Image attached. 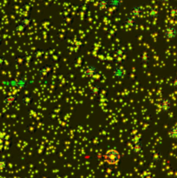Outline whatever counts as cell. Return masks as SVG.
Masks as SVG:
<instances>
[{
    "label": "cell",
    "instance_id": "cell-1",
    "mask_svg": "<svg viewBox=\"0 0 177 178\" xmlns=\"http://www.w3.org/2000/svg\"><path fill=\"white\" fill-rule=\"evenodd\" d=\"M29 80L24 77H21L19 78H15L12 80H9V81H5L4 82V85L7 87H11V88H15L18 91H23L24 89H26L28 87Z\"/></svg>",
    "mask_w": 177,
    "mask_h": 178
},
{
    "label": "cell",
    "instance_id": "cell-2",
    "mask_svg": "<svg viewBox=\"0 0 177 178\" xmlns=\"http://www.w3.org/2000/svg\"><path fill=\"white\" fill-rule=\"evenodd\" d=\"M104 161L109 165H116L119 163L121 161V154L120 152L115 149L108 150L103 155Z\"/></svg>",
    "mask_w": 177,
    "mask_h": 178
},
{
    "label": "cell",
    "instance_id": "cell-3",
    "mask_svg": "<svg viewBox=\"0 0 177 178\" xmlns=\"http://www.w3.org/2000/svg\"><path fill=\"white\" fill-rule=\"evenodd\" d=\"M112 75H113V78L118 80V81L123 80L125 78L126 75H127V70H126L125 66H123L121 64L116 66L113 70Z\"/></svg>",
    "mask_w": 177,
    "mask_h": 178
},
{
    "label": "cell",
    "instance_id": "cell-4",
    "mask_svg": "<svg viewBox=\"0 0 177 178\" xmlns=\"http://www.w3.org/2000/svg\"><path fill=\"white\" fill-rule=\"evenodd\" d=\"M126 55H127V50L125 47L123 46H120L117 48V50L114 52V58H115V62L118 64H121L125 58Z\"/></svg>",
    "mask_w": 177,
    "mask_h": 178
},
{
    "label": "cell",
    "instance_id": "cell-5",
    "mask_svg": "<svg viewBox=\"0 0 177 178\" xmlns=\"http://www.w3.org/2000/svg\"><path fill=\"white\" fill-rule=\"evenodd\" d=\"M172 101L168 97H163L159 100L158 106L159 109L163 112H168L172 109Z\"/></svg>",
    "mask_w": 177,
    "mask_h": 178
},
{
    "label": "cell",
    "instance_id": "cell-6",
    "mask_svg": "<svg viewBox=\"0 0 177 178\" xmlns=\"http://www.w3.org/2000/svg\"><path fill=\"white\" fill-rule=\"evenodd\" d=\"M98 73H99L98 69L93 64H89L88 66H86L84 70V75L89 79H93L96 78Z\"/></svg>",
    "mask_w": 177,
    "mask_h": 178
},
{
    "label": "cell",
    "instance_id": "cell-7",
    "mask_svg": "<svg viewBox=\"0 0 177 178\" xmlns=\"http://www.w3.org/2000/svg\"><path fill=\"white\" fill-rule=\"evenodd\" d=\"M177 37V29L175 26H168L164 30V37L168 40H174Z\"/></svg>",
    "mask_w": 177,
    "mask_h": 178
},
{
    "label": "cell",
    "instance_id": "cell-8",
    "mask_svg": "<svg viewBox=\"0 0 177 178\" xmlns=\"http://www.w3.org/2000/svg\"><path fill=\"white\" fill-rule=\"evenodd\" d=\"M144 13V8L141 5H135L130 11V16L134 19H140Z\"/></svg>",
    "mask_w": 177,
    "mask_h": 178
},
{
    "label": "cell",
    "instance_id": "cell-9",
    "mask_svg": "<svg viewBox=\"0 0 177 178\" xmlns=\"http://www.w3.org/2000/svg\"><path fill=\"white\" fill-rule=\"evenodd\" d=\"M19 101V96L16 93H10L4 98V104L6 106H11Z\"/></svg>",
    "mask_w": 177,
    "mask_h": 178
},
{
    "label": "cell",
    "instance_id": "cell-10",
    "mask_svg": "<svg viewBox=\"0 0 177 178\" xmlns=\"http://www.w3.org/2000/svg\"><path fill=\"white\" fill-rule=\"evenodd\" d=\"M52 67L51 65H43L38 70V74L41 78H47L51 73Z\"/></svg>",
    "mask_w": 177,
    "mask_h": 178
},
{
    "label": "cell",
    "instance_id": "cell-11",
    "mask_svg": "<svg viewBox=\"0 0 177 178\" xmlns=\"http://www.w3.org/2000/svg\"><path fill=\"white\" fill-rule=\"evenodd\" d=\"M124 25L125 27L130 28V29H134V28L136 27L137 25V23H136V19L132 18L130 16L127 17L124 20Z\"/></svg>",
    "mask_w": 177,
    "mask_h": 178
},
{
    "label": "cell",
    "instance_id": "cell-12",
    "mask_svg": "<svg viewBox=\"0 0 177 178\" xmlns=\"http://www.w3.org/2000/svg\"><path fill=\"white\" fill-rule=\"evenodd\" d=\"M109 7V0H99L97 4V8L101 11H107Z\"/></svg>",
    "mask_w": 177,
    "mask_h": 178
},
{
    "label": "cell",
    "instance_id": "cell-13",
    "mask_svg": "<svg viewBox=\"0 0 177 178\" xmlns=\"http://www.w3.org/2000/svg\"><path fill=\"white\" fill-rule=\"evenodd\" d=\"M101 91H102V87L99 84H93L89 90V94L92 96H97L100 95Z\"/></svg>",
    "mask_w": 177,
    "mask_h": 178
},
{
    "label": "cell",
    "instance_id": "cell-14",
    "mask_svg": "<svg viewBox=\"0 0 177 178\" xmlns=\"http://www.w3.org/2000/svg\"><path fill=\"white\" fill-rule=\"evenodd\" d=\"M132 151L135 155H139L142 151H143V145H142V142H137L135 144H132Z\"/></svg>",
    "mask_w": 177,
    "mask_h": 178
},
{
    "label": "cell",
    "instance_id": "cell-15",
    "mask_svg": "<svg viewBox=\"0 0 177 178\" xmlns=\"http://www.w3.org/2000/svg\"><path fill=\"white\" fill-rule=\"evenodd\" d=\"M21 102H22V104H23L25 107H29V106H31V104H32L33 102V96L32 95H31V94H28V95H24V96L22 97V99H21Z\"/></svg>",
    "mask_w": 177,
    "mask_h": 178
},
{
    "label": "cell",
    "instance_id": "cell-16",
    "mask_svg": "<svg viewBox=\"0 0 177 178\" xmlns=\"http://www.w3.org/2000/svg\"><path fill=\"white\" fill-rule=\"evenodd\" d=\"M168 137L172 140H177V126L173 125L168 130Z\"/></svg>",
    "mask_w": 177,
    "mask_h": 178
},
{
    "label": "cell",
    "instance_id": "cell-17",
    "mask_svg": "<svg viewBox=\"0 0 177 178\" xmlns=\"http://www.w3.org/2000/svg\"><path fill=\"white\" fill-rule=\"evenodd\" d=\"M140 142H142V134L138 132V130H137L131 135V142H132V144H135Z\"/></svg>",
    "mask_w": 177,
    "mask_h": 178
},
{
    "label": "cell",
    "instance_id": "cell-18",
    "mask_svg": "<svg viewBox=\"0 0 177 178\" xmlns=\"http://www.w3.org/2000/svg\"><path fill=\"white\" fill-rule=\"evenodd\" d=\"M163 155L160 151H154L151 154V161L153 163H160L163 160Z\"/></svg>",
    "mask_w": 177,
    "mask_h": 178
},
{
    "label": "cell",
    "instance_id": "cell-19",
    "mask_svg": "<svg viewBox=\"0 0 177 178\" xmlns=\"http://www.w3.org/2000/svg\"><path fill=\"white\" fill-rule=\"evenodd\" d=\"M19 23H21V24H23L25 28H28L30 27V26L31 25V23H32V18L30 17V16H28V17H23V18L21 19Z\"/></svg>",
    "mask_w": 177,
    "mask_h": 178
},
{
    "label": "cell",
    "instance_id": "cell-20",
    "mask_svg": "<svg viewBox=\"0 0 177 178\" xmlns=\"http://www.w3.org/2000/svg\"><path fill=\"white\" fill-rule=\"evenodd\" d=\"M149 16L150 19H157L160 16V11L155 7H151L149 11Z\"/></svg>",
    "mask_w": 177,
    "mask_h": 178
},
{
    "label": "cell",
    "instance_id": "cell-21",
    "mask_svg": "<svg viewBox=\"0 0 177 178\" xmlns=\"http://www.w3.org/2000/svg\"><path fill=\"white\" fill-rule=\"evenodd\" d=\"M122 0H109V6L113 9H118L122 5Z\"/></svg>",
    "mask_w": 177,
    "mask_h": 178
},
{
    "label": "cell",
    "instance_id": "cell-22",
    "mask_svg": "<svg viewBox=\"0 0 177 178\" xmlns=\"http://www.w3.org/2000/svg\"><path fill=\"white\" fill-rule=\"evenodd\" d=\"M8 168V162L5 158H0V171H4Z\"/></svg>",
    "mask_w": 177,
    "mask_h": 178
},
{
    "label": "cell",
    "instance_id": "cell-23",
    "mask_svg": "<svg viewBox=\"0 0 177 178\" xmlns=\"http://www.w3.org/2000/svg\"><path fill=\"white\" fill-rule=\"evenodd\" d=\"M149 61H150V56H149V53H147V52H144L142 57H141V62L142 63V64H148Z\"/></svg>",
    "mask_w": 177,
    "mask_h": 178
},
{
    "label": "cell",
    "instance_id": "cell-24",
    "mask_svg": "<svg viewBox=\"0 0 177 178\" xmlns=\"http://www.w3.org/2000/svg\"><path fill=\"white\" fill-rule=\"evenodd\" d=\"M25 29H26V28L24 27L23 24H21L20 23L16 24V26H15V31L18 32V33H22V32L25 31Z\"/></svg>",
    "mask_w": 177,
    "mask_h": 178
},
{
    "label": "cell",
    "instance_id": "cell-25",
    "mask_svg": "<svg viewBox=\"0 0 177 178\" xmlns=\"http://www.w3.org/2000/svg\"><path fill=\"white\" fill-rule=\"evenodd\" d=\"M9 136H8V134L5 132V130H0V138L1 139H5V141L7 142L8 141V139H9Z\"/></svg>",
    "mask_w": 177,
    "mask_h": 178
},
{
    "label": "cell",
    "instance_id": "cell-26",
    "mask_svg": "<svg viewBox=\"0 0 177 178\" xmlns=\"http://www.w3.org/2000/svg\"><path fill=\"white\" fill-rule=\"evenodd\" d=\"M43 54H44V50H37L35 52V57H36V58H40V57H42L43 56Z\"/></svg>",
    "mask_w": 177,
    "mask_h": 178
},
{
    "label": "cell",
    "instance_id": "cell-27",
    "mask_svg": "<svg viewBox=\"0 0 177 178\" xmlns=\"http://www.w3.org/2000/svg\"><path fill=\"white\" fill-rule=\"evenodd\" d=\"M5 62V57H4V56H0V67L4 65Z\"/></svg>",
    "mask_w": 177,
    "mask_h": 178
},
{
    "label": "cell",
    "instance_id": "cell-28",
    "mask_svg": "<svg viewBox=\"0 0 177 178\" xmlns=\"http://www.w3.org/2000/svg\"><path fill=\"white\" fill-rule=\"evenodd\" d=\"M5 143H0V153L5 150Z\"/></svg>",
    "mask_w": 177,
    "mask_h": 178
},
{
    "label": "cell",
    "instance_id": "cell-29",
    "mask_svg": "<svg viewBox=\"0 0 177 178\" xmlns=\"http://www.w3.org/2000/svg\"><path fill=\"white\" fill-rule=\"evenodd\" d=\"M173 86H174V88L177 89V78L174 79V81H173Z\"/></svg>",
    "mask_w": 177,
    "mask_h": 178
},
{
    "label": "cell",
    "instance_id": "cell-30",
    "mask_svg": "<svg viewBox=\"0 0 177 178\" xmlns=\"http://www.w3.org/2000/svg\"><path fill=\"white\" fill-rule=\"evenodd\" d=\"M144 178H155V177H154V175H152V174H148L147 176H145Z\"/></svg>",
    "mask_w": 177,
    "mask_h": 178
},
{
    "label": "cell",
    "instance_id": "cell-31",
    "mask_svg": "<svg viewBox=\"0 0 177 178\" xmlns=\"http://www.w3.org/2000/svg\"><path fill=\"white\" fill-rule=\"evenodd\" d=\"M158 1L162 2V3H167V2H168L169 0H158Z\"/></svg>",
    "mask_w": 177,
    "mask_h": 178
},
{
    "label": "cell",
    "instance_id": "cell-32",
    "mask_svg": "<svg viewBox=\"0 0 177 178\" xmlns=\"http://www.w3.org/2000/svg\"><path fill=\"white\" fill-rule=\"evenodd\" d=\"M1 42H2V39L0 38V44H1Z\"/></svg>",
    "mask_w": 177,
    "mask_h": 178
}]
</instances>
